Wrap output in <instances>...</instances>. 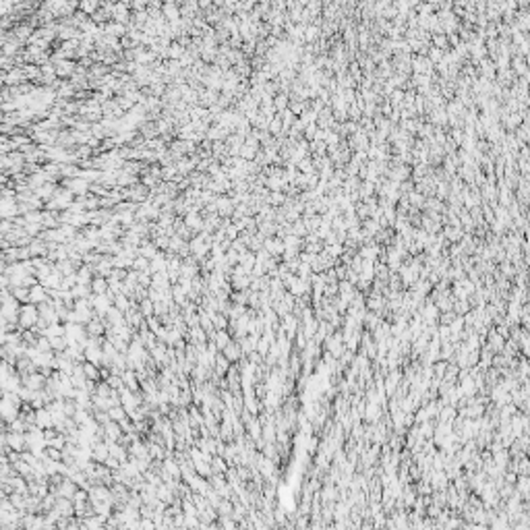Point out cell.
Here are the masks:
<instances>
[{"label":"cell","mask_w":530,"mask_h":530,"mask_svg":"<svg viewBox=\"0 0 530 530\" xmlns=\"http://www.w3.org/2000/svg\"><path fill=\"white\" fill-rule=\"evenodd\" d=\"M38 321H40V307L33 305V302H23L21 313H19V325L23 329H31L38 325Z\"/></svg>","instance_id":"1"},{"label":"cell","mask_w":530,"mask_h":530,"mask_svg":"<svg viewBox=\"0 0 530 530\" xmlns=\"http://www.w3.org/2000/svg\"><path fill=\"white\" fill-rule=\"evenodd\" d=\"M48 298H50V290L42 282L29 288V302H33V305H42V302H46Z\"/></svg>","instance_id":"2"},{"label":"cell","mask_w":530,"mask_h":530,"mask_svg":"<svg viewBox=\"0 0 530 530\" xmlns=\"http://www.w3.org/2000/svg\"><path fill=\"white\" fill-rule=\"evenodd\" d=\"M108 456H110V447H108L106 439H102V441H95L93 445H91V458L95 460V462L104 464V462H106V458H108Z\"/></svg>","instance_id":"3"},{"label":"cell","mask_w":530,"mask_h":530,"mask_svg":"<svg viewBox=\"0 0 530 530\" xmlns=\"http://www.w3.org/2000/svg\"><path fill=\"white\" fill-rule=\"evenodd\" d=\"M36 424H38V427H42V429L54 427V416H52L48 406L38 408V410H36Z\"/></svg>","instance_id":"4"},{"label":"cell","mask_w":530,"mask_h":530,"mask_svg":"<svg viewBox=\"0 0 530 530\" xmlns=\"http://www.w3.org/2000/svg\"><path fill=\"white\" fill-rule=\"evenodd\" d=\"M222 352H224V356H226V359H228L230 362H238V360L242 359V354H245V352H242V346H240L238 340H230V344L226 346Z\"/></svg>","instance_id":"5"},{"label":"cell","mask_w":530,"mask_h":530,"mask_svg":"<svg viewBox=\"0 0 530 530\" xmlns=\"http://www.w3.org/2000/svg\"><path fill=\"white\" fill-rule=\"evenodd\" d=\"M102 359H104V348L102 346H87L85 348V360L89 362H95L102 367Z\"/></svg>","instance_id":"6"},{"label":"cell","mask_w":530,"mask_h":530,"mask_svg":"<svg viewBox=\"0 0 530 530\" xmlns=\"http://www.w3.org/2000/svg\"><path fill=\"white\" fill-rule=\"evenodd\" d=\"M91 290L93 294H106L110 290V282H108V277H104V276H95L93 280H91Z\"/></svg>","instance_id":"7"},{"label":"cell","mask_w":530,"mask_h":530,"mask_svg":"<svg viewBox=\"0 0 530 530\" xmlns=\"http://www.w3.org/2000/svg\"><path fill=\"white\" fill-rule=\"evenodd\" d=\"M71 292H73L75 298H89L91 294H93L91 284H77V286H73V288H71Z\"/></svg>","instance_id":"8"},{"label":"cell","mask_w":530,"mask_h":530,"mask_svg":"<svg viewBox=\"0 0 530 530\" xmlns=\"http://www.w3.org/2000/svg\"><path fill=\"white\" fill-rule=\"evenodd\" d=\"M133 269H139V272H145V269H149V261H147V257H139L133 261Z\"/></svg>","instance_id":"9"},{"label":"cell","mask_w":530,"mask_h":530,"mask_svg":"<svg viewBox=\"0 0 530 530\" xmlns=\"http://www.w3.org/2000/svg\"><path fill=\"white\" fill-rule=\"evenodd\" d=\"M141 255H143V257H149V259H153V257L158 255V253H155V247H153V245H145V247L141 249Z\"/></svg>","instance_id":"10"}]
</instances>
